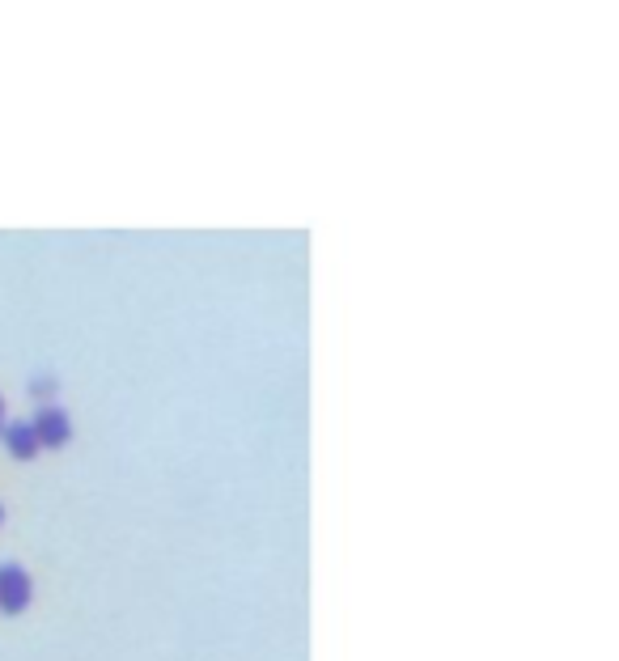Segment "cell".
Returning <instances> with one entry per match:
<instances>
[{
  "label": "cell",
  "instance_id": "6da1fadb",
  "mask_svg": "<svg viewBox=\"0 0 619 661\" xmlns=\"http://www.w3.org/2000/svg\"><path fill=\"white\" fill-rule=\"evenodd\" d=\"M30 424H34V437H39L43 450H64V445L73 441V420H68V412L60 403H39Z\"/></svg>",
  "mask_w": 619,
  "mask_h": 661
},
{
  "label": "cell",
  "instance_id": "7a4b0ae2",
  "mask_svg": "<svg viewBox=\"0 0 619 661\" xmlns=\"http://www.w3.org/2000/svg\"><path fill=\"white\" fill-rule=\"evenodd\" d=\"M34 598L30 573L17 560H0V611L5 615H22Z\"/></svg>",
  "mask_w": 619,
  "mask_h": 661
},
{
  "label": "cell",
  "instance_id": "3957f363",
  "mask_svg": "<svg viewBox=\"0 0 619 661\" xmlns=\"http://www.w3.org/2000/svg\"><path fill=\"white\" fill-rule=\"evenodd\" d=\"M0 441H5L9 458H17V462H30L34 454L43 450L39 437H34V424H30V420H9L5 433H0Z\"/></svg>",
  "mask_w": 619,
  "mask_h": 661
},
{
  "label": "cell",
  "instance_id": "277c9868",
  "mask_svg": "<svg viewBox=\"0 0 619 661\" xmlns=\"http://www.w3.org/2000/svg\"><path fill=\"white\" fill-rule=\"evenodd\" d=\"M56 390H60V382L51 378V373H39V378H30V395L39 399V403H56Z\"/></svg>",
  "mask_w": 619,
  "mask_h": 661
},
{
  "label": "cell",
  "instance_id": "5b68a950",
  "mask_svg": "<svg viewBox=\"0 0 619 661\" xmlns=\"http://www.w3.org/2000/svg\"><path fill=\"white\" fill-rule=\"evenodd\" d=\"M5 424H9L5 420V395H0V433H5Z\"/></svg>",
  "mask_w": 619,
  "mask_h": 661
},
{
  "label": "cell",
  "instance_id": "8992f818",
  "mask_svg": "<svg viewBox=\"0 0 619 661\" xmlns=\"http://www.w3.org/2000/svg\"><path fill=\"white\" fill-rule=\"evenodd\" d=\"M0 522H5V505H0Z\"/></svg>",
  "mask_w": 619,
  "mask_h": 661
}]
</instances>
